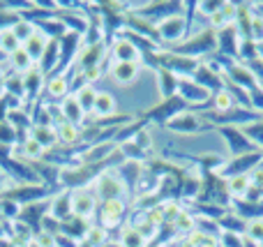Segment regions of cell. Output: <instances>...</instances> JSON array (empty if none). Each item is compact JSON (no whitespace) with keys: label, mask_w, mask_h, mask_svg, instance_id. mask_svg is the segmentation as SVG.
<instances>
[{"label":"cell","mask_w":263,"mask_h":247,"mask_svg":"<svg viewBox=\"0 0 263 247\" xmlns=\"http://www.w3.org/2000/svg\"><path fill=\"white\" fill-rule=\"evenodd\" d=\"M171 229L176 231V234H192V231L196 229V217H194V213H190V211H187V206H185L182 215L178 217L176 222H173Z\"/></svg>","instance_id":"30"},{"label":"cell","mask_w":263,"mask_h":247,"mask_svg":"<svg viewBox=\"0 0 263 247\" xmlns=\"http://www.w3.org/2000/svg\"><path fill=\"white\" fill-rule=\"evenodd\" d=\"M49 215L53 220H58L60 224L67 222L72 217V192H63V194H53L49 203Z\"/></svg>","instance_id":"18"},{"label":"cell","mask_w":263,"mask_h":247,"mask_svg":"<svg viewBox=\"0 0 263 247\" xmlns=\"http://www.w3.org/2000/svg\"><path fill=\"white\" fill-rule=\"evenodd\" d=\"M97 213V197L90 187H79L72 192V217L90 222Z\"/></svg>","instance_id":"9"},{"label":"cell","mask_w":263,"mask_h":247,"mask_svg":"<svg viewBox=\"0 0 263 247\" xmlns=\"http://www.w3.org/2000/svg\"><path fill=\"white\" fill-rule=\"evenodd\" d=\"M261 247H263V243H261Z\"/></svg>","instance_id":"42"},{"label":"cell","mask_w":263,"mask_h":247,"mask_svg":"<svg viewBox=\"0 0 263 247\" xmlns=\"http://www.w3.org/2000/svg\"><path fill=\"white\" fill-rule=\"evenodd\" d=\"M81 240H86L90 247H102L104 243H109V231L104 229V226L95 224V226H88L86 236H83Z\"/></svg>","instance_id":"29"},{"label":"cell","mask_w":263,"mask_h":247,"mask_svg":"<svg viewBox=\"0 0 263 247\" xmlns=\"http://www.w3.org/2000/svg\"><path fill=\"white\" fill-rule=\"evenodd\" d=\"M164 129L173 132L176 137H192V134H199L201 129H213V127H208L196 111L187 109V111H182V113H178L176 118L168 120V123L164 125Z\"/></svg>","instance_id":"5"},{"label":"cell","mask_w":263,"mask_h":247,"mask_svg":"<svg viewBox=\"0 0 263 247\" xmlns=\"http://www.w3.org/2000/svg\"><path fill=\"white\" fill-rule=\"evenodd\" d=\"M219 247H242V240L245 236H236V234H219Z\"/></svg>","instance_id":"39"},{"label":"cell","mask_w":263,"mask_h":247,"mask_svg":"<svg viewBox=\"0 0 263 247\" xmlns=\"http://www.w3.org/2000/svg\"><path fill=\"white\" fill-rule=\"evenodd\" d=\"M242 132H245V137L250 139L252 143H254L256 150H263V120L247 125V127H242Z\"/></svg>","instance_id":"33"},{"label":"cell","mask_w":263,"mask_h":247,"mask_svg":"<svg viewBox=\"0 0 263 247\" xmlns=\"http://www.w3.org/2000/svg\"><path fill=\"white\" fill-rule=\"evenodd\" d=\"M250 102H252V109L259 111L263 116V88L261 86H256L254 90H250Z\"/></svg>","instance_id":"40"},{"label":"cell","mask_w":263,"mask_h":247,"mask_svg":"<svg viewBox=\"0 0 263 247\" xmlns=\"http://www.w3.org/2000/svg\"><path fill=\"white\" fill-rule=\"evenodd\" d=\"M171 51L201 63V60H205L208 55H213L215 51H217V32L210 30V28H203V30L190 35L182 44H178L176 49H171Z\"/></svg>","instance_id":"1"},{"label":"cell","mask_w":263,"mask_h":247,"mask_svg":"<svg viewBox=\"0 0 263 247\" xmlns=\"http://www.w3.org/2000/svg\"><path fill=\"white\" fill-rule=\"evenodd\" d=\"M222 0H199L196 3V9H199V16H205V21H208L213 14H217L219 9H222Z\"/></svg>","instance_id":"35"},{"label":"cell","mask_w":263,"mask_h":247,"mask_svg":"<svg viewBox=\"0 0 263 247\" xmlns=\"http://www.w3.org/2000/svg\"><path fill=\"white\" fill-rule=\"evenodd\" d=\"M28 137H30L35 143H40L44 150L58 146V134H55V127H42V125H32V129H30V134H28Z\"/></svg>","instance_id":"23"},{"label":"cell","mask_w":263,"mask_h":247,"mask_svg":"<svg viewBox=\"0 0 263 247\" xmlns=\"http://www.w3.org/2000/svg\"><path fill=\"white\" fill-rule=\"evenodd\" d=\"M261 162H263V150L247 153V155H240V157H227L224 164L219 166L217 176L222 180L233 178V176H247L250 171H254Z\"/></svg>","instance_id":"4"},{"label":"cell","mask_w":263,"mask_h":247,"mask_svg":"<svg viewBox=\"0 0 263 247\" xmlns=\"http://www.w3.org/2000/svg\"><path fill=\"white\" fill-rule=\"evenodd\" d=\"M247 180H250V187L252 189H256V192L263 194V162L256 166L254 171H250V174H247Z\"/></svg>","instance_id":"38"},{"label":"cell","mask_w":263,"mask_h":247,"mask_svg":"<svg viewBox=\"0 0 263 247\" xmlns=\"http://www.w3.org/2000/svg\"><path fill=\"white\" fill-rule=\"evenodd\" d=\"M118 111V100H116L114 92L109 90H100L97 92V100H95V106H92V118L95 120H104V118H111L116 116Z\"/></svg>","instance_id":"16"},{"label":"cell","mask_w":263,"mask_h":247,"mask_svg":"<svg viewBox=\"0 0 263 247\" xmlns=\"http://www.w3.org/2000/svg\"><path fill=\"white\" fill-rule=\"evenodd\" d=\"M88 187L95 192L97 201H111V199H125V194L129 192L127 185L123 183V178H120L118 174H116V169L111 171H102L100 176H97L95 180H92Z\"/></svg>","instance_id":"3"},{"label":"cell","mask_w":263,"mask_h":247,"mask_svg":"<svg viewBox=\"0 0 263 247\" xmlns=\"http://www.w3.org/2000/svg\"><path fill=\"white\" fill-rule=\"evenodd\" d=\"M192 81H196L201 88H205V90L210 92V95H215L217 90H222L224 88V79L217 77L215 72H210L205 65H199V69L194 72V77H192Z\"/></svg>","instance_id":"19"},{"label":"cell","mask_w":263,"mask_h":247,"mask_svg":"<svg viewBox=\"0 0 263 247\" xmlns=\"http://www.w3.org/2000/svg\"><path fill=\"white\" fill-rule=\"evenodd\" d=\"M139 74H141V65H136V63H114L111 69H109L111 81L118 83V86H123V88L136 83Z\"/></svg>","instance_id":"14"},{"label":"cell","mask_w":263,"mask_h":247,"mask_svg":"<svg viewBox=\"0 0 263 247\" xmlns=\"http://www.w3.org/2000/svg\"><path fill=\"white\" fill-rule=\"evenodd\" d=\"M178 97H180L190 109L203 111V109H208V102L213 95H210L205 88H201L196 81H192V79H180V83H178Z\"/></svg>","instance_id":"8"},{"label":"cell","mask_w":263,"mask_h":247,"mask_svg":"<svg viewBox=\"0 0 263 247\" xmlns=\"http://www.w3.org/2000/svg\"><path fill=\"white\" fill-rule=\"evenodd\" d=\"M245 238L254 240V243H263V220H252L247 222V229H245Z\"/></svg>","instance_id":"37"},{"label":"cell","mask_w":263,"mask_h":247,"mask_svg":"<svg viewBox=\"0 0 263 247\" xmlns=\"http://www.w3.org/2000/svg\"><path fill=\"white\" fill-rule=\"evenodd\" d=\"M18 141V129L9 120H0V143L3 146H14Z\"/></svg>","instance_id":"34"},{"label":"cell","mask_w":263,"mask_h":247,"mask_svg":"<svg viewBox=\"0 0 263 247\" xmlns=\"http://www.w3.org/2000/svg\"><path fill=\"white\" fill-rule=\"evenodd\" d=\"M118 243L120 247H148L150 243L129 224H123L120 226V234H118Z\"/></svg>","instance_id":"26"},{"label":"cell","mask_w":263,"mask_h":247,"mask_svg":"<svg viewBox=\"0 0 263 247\" xmlns=\"http://www.w3.org/2000/svg\"><path fill=\"white\" fill-rule=\"evenodd\" d=\"M219 139H222L224 148H227V157H240L247 153H254V143L245 137L242 127H219L217 129Z\"/></svg>","instance_id":"6"},{"label":"cell","mask_w":263,"mask_h":247,"mask_svg":"<svg viewBox=\"0 0 263 247\" xmlns=\"http://www.w3.org/2000/svg\"><path fill=\"white\" fill-rule=\"evenodd\" d=\"M256 60L263 63V42H256Z\"/></svg>","instance_id":"41"},{"label":"cell","mask_w":263,"mask_h":247,"mask_svg":"<svg viewBox=\"0 0 263 247\" xmlns=\"http://www.w3.org/2000/svg\"><path fill=\"white\" fill-rule=\"evenodd\" d=\"M49 44H51V40H49V37H46L44 32H40V30H37L35 35L30 37V40H26V42H23V44H21V49L26 51V53L30 55V60H32V63L37 65V60H42V55H44V51L49 49Z\"/></svg>","instance_id":"20"},{"label":"cell","mask_w":263,"mask_h":247,"mask_svg":"<svg viewBox=\"0 0 263 247\" xmlns=\"http://www.w3.org/2000/svg\"><path fill=\"white\" fill-rule=\"evenodd\" d=\"M219 231H224V234H236V236H245V229H247V222L242 220V217H238L236 213L229 211L227 215L222 217V220L217 222Z\"/></svg>","instance_id":"25"},{"label":"cell","mask_w":263,"mask_h":247,"mask_svg":"<svg viewBox=\"0 0 263 247\" xmlns=\"http://www.w3.org/2000/svg\"><path fill=\"white\" fill-rule=\"evenodd\" d=\"M242 35L236 26H227L217 30V53L227 55L231 60H238V49H240Z\"/></svg>","instance_id":"12"},{"label":"cell","mask_w":263,"mask_h":247,"mask_svg":"<svg viewBox=\"0 0 263 247\" xmlns=\"http://www.w3.org/2000/svg\"><path fill=\"white\" fill-rule=\"evenodd\" d=\"M46 95L51 97V102H63L67 95H72V83H69L67 74H51L46 81Z\"/></svg>","instance_id":"17"},{"label":"cell","mask_w":263,"mask_h":247,"mask_svg":"<svg viewBox=\"0 0 263 247\" xmlns=\"http://www.w3.org/2000/svg\"><path fill=\"white\" fill-rule=\"evenodd\" d=\"M190 106L185 104V102L180 100V97H171V100H162L157 106H153V109L148 111V120L150 123H157V125H166L171 118H176L178 113H182V111H187Z\"/></svg>","instance_id":"10"},{"label":"cell","mask_w":263,"mask_h":247,"mask_svg":"<svg viewBox=\"0 0 263 247\" xmlns=\"http://www.w3.org/2000/svg\"><path fill=\"white\" fill-rule=\"evenodd\" d=\"M32 243L37 247H58V238H55V234H51V231L40 229L35 236H32Z\"/></svg>","instance_id":"36"},{"label":"cell","mask_w":263,"mask_h":247,"mask_svg":"<svg viewBox=\"0 0 263 247\" xmlns=\"http://www.w3.org/2000/svg\"><path fill=\"white\" fill-rule=\"evenodd\" d=\"M18 143H21V153H23V157H28V160H42V157H44V148H42L40 143L32 141L30 137L18 139Z\"/></svg>","instance_id":"32"},{"label":"cell","mask_w":263,"mask_h":247,"mask_svg":"<svg viewBox=\"0 0 263 247\" xmlns=\"http://www.w3.org/2000/svg\"><path fill=\"white\" fill-rule=\"evenodd\" d=\"M18 49H21V42L16 40V35L12 32V28H5V30H0V53L7 58V55L16 53Z\"/></svg>","instance_id":"27"},{"label":"cell","mask_w":263,"mask_h":247,"mask_svg":"<svg viewBox=\"0 0 263 247\" xmlns=\"http://www.w3.org/2000/svg\"><path fill=\"white\" fill-rule=\"evenodd\" d=\"M97 92H100V90H97L95 86H90V83H83V86H79L77 90L72 92V95L77 97L79 106L83 109V113H86V116H90V113H92V106H95Z\"/></svg>","instance_id":"24"},{"label":"cell","mask_w":263,"mask_h":247,"mask_svg":"<svg viewBox=\"0 0 263 247\" xmlns=\"http://www.w3.org/2000/svg\"><path fill=\"white\" fill-rule=\"evenodd\" d=\"M155 86H157V92L162 100H171V97L178 95V83H180V79L176 77L173 72H168V69L164 67H157L155 69Z\"/></svg>","instance_id":"15"},{"label":"cell","mask_w":263,"mask_h":247,"mask_svg":"<svg viewBox=\"0 0 263 247\" xmlns=\"http://www.w3.org/2000/svg\"><path fill=\"white\" fill-rule=\"evenodd\" d=\"M155 28H157V40L162 49H176L178 44H182L190 37V23H187L185 14L164 18Z\"/></svg>","instance_id":"2"},{"label":"cell","mask_w":263,"mask_h":247,"mask_svg":"<svg viewBox=\"0 0 263 247\" xmlns=\"http://www.w3.org/2000/svg\"><path fill=\"white\" fill-rule=\"evenodd\" d=\"M9 28H12V32L16 35V40L21 42V44L26 40H30V37L37 32V23L35 21H28V18H18V21L14 23V26H9Z\"/></svg>","instance_id":"28"},{"label":"cell","mask_w":263,"mask_h":247,"mask_svg":"<svg viewBox=\"0 0 263 247\" xmlns=\"http://www.w3.org/2000/svg\"><path fill=\"white\" fill-rule=\"evenodd\" d=\"M129 217L127 201L125 199H111V201H102L100 206V226L106 231H114L123 226V222Z\"/></svg>","instance_id":"7"},{"label":"cell","mask_w":263,"mask_h":247,"mask_svg":"<svg viewBox=\"0 0 263 247\" xmlns=\"http://www.w3.org/2000/svg\"><path fill=\"white\" fill-rule=\"evenodd\" d=\"M60 113H63V120L79 125V127H81V125L86 123V118H88V116L83 113V109L79 106V102H77V97L74 95H67L63 102H60Z\"/></svg>","instance_id":"21"},{"label":"cell","mask_w":263,"mask_h":247,"mask_svg":"<svg viewBox=\"0 0 263 247\" xmlns=\"http://www.w3.org/2000/svg\"><path fill=\"white\" fill-rule=\"evenodd\" d=\"M109 55H111V60H114V63H136V65H141L139 60H143V53H141V51L132 44L123 32L114 37Z\"/></svg>","instance_id":"11"},{"label":"cell","mask_w":263,"mask_h":247,"mask_svg":"<svg viewBox=\"0 0 263 247\" xmlns=\"http://www.w3.org/2000/svg\"><path fill=\"white\" fill-rule=\"evenodd\" d=\"M224 81L231 83V86L242 88V90H247V92L259 86V81H256V77L252 74V69L242 63H233L231 67L227 69V74H224Z\"/></svg>","instance_id":"13"},{"label":"cell","mask_w":263,"mask_h":247,"mask_svg":"<svg viewBox=\"0 0 263 247\" xmlns=\"http://www.w3.org/2000/svg\"><path fill=\"white\" fill-rule=\"evenodd\" d=\"M55 134H58V143H63V146H77L83 139L81 127L74 123H67V120H60L55 125Z\"/></svg>","instance_id":"22"},{"label":"cell","mask_w":263,"mask_h":247,"mask_svg":"<svg viewBox=\"0 0 263 247\" xmlns=\"http://www.w3.org/2000/svg\"><path fill=\"white\" fill-rule=\"evenodd\" d=\"M9 63H12V69H14V72H18V74H26L28 69L35 67V63H32L30 55H28L23 49H18L16 53L9 55Z\"/></svg>","instance_id":"31"}]
</instances>
